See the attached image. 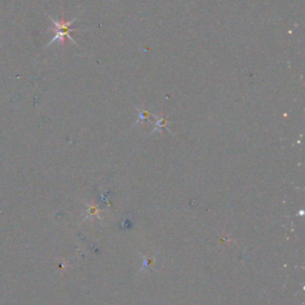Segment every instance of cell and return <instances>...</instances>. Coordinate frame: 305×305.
Returning <instances> with one entry per match:
<instances>
[{"label":"cell","instance_id":"6da1fadb","mask_svg":"<svg viewBox=\"0 0 305 305\" xmlns=\"http://www.w3.org/2000/svg\"><path fill=\"white\" fill-rule=\"evenodd\" d=\"M50 20H51V23L54 24V28H55V36H54L53 39H51V41L48 43L47 48L49 47V45L53 44V43H55L56 41L63 42L64 39L71 40L73 44L78 45L77 41H75V40L73 39L72 35H71V32L75 30V29H74V30H73L71 26H72V24L74 23V21H77V18H73V20H69V21H66V20L58 21V20H53V18H50Z\"/></svg>","mask_w":305,"mask_h":305},{"label":"cell","instance_id":"7a4b0ae2","mask_svg":"<svg viewBox=\"0 0 305 305\" xmlns=\"http://www.w3.org/2000/svg\"><path fill=\"white\" fill-rule=\"evenodd\" d=\"M139 113H140V116H139V121H137V122L135 123V124H137L139 122H141V121L147 120V117H148V112L145 111V110H139Z\"/></svg>","mask_w":305,"mask_h":305}]
</instances>
